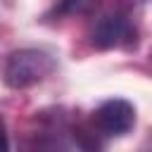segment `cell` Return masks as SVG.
Listing matches in <instances>:
<instances>
[{"label": "cell", "mask_w": 152, "mask_h": 152, "mask_svg": "<svg viewBox=\"0 0 152 152\" xmlns=\"http://www.w3.org/2000/svg\"><path fill=\"white\" fill-rule=\"evenodd\" d=\"M97 5V0H59L50 17H76V14H88L93 7Z\"/></svg>", "instance_id": "cell-4"}, {"label": "cell", "mask_w": 152, "mask_h": 152, "mask_svg": "<svg viewBox=\"0 0 152 152\" xmlns=\"http://www.w3.org/2000/svg\"><path fill=\"white\" fill-rule=\"evenodd\" d=\"M138 40V28L133 19L126 12H107L97 17V21L90 28V43L100 50H112V48H131Z\"/></svg>", "instance_id": "cell-2"}, {"label": "cell", "mask_w": 152, "mask_h": 152, "mask_svg": "<svg viewBox=\"0 0 152 152\" xmlns=\"http://www.w3.org/2000/svg\"><path fill=\"white\" fill-rule=\"evenodd\" d=\"M135 126V107L128 100L114 97L102 102L93 112V128L102 138H119L126 135Z\"/></svg>", "instance_id": "cell-3"}, {"label": "cell", "mask_w": 152, "mask_h": 152, "mask_svg": "<svg viewBox=\"0 0 152 152\" xmlns=\"http://www.w3.org/2000/svg\"><path fill=\"white\" fill-rule=\"evenodd\" d=\"M55 71V57L45 50L38 48H21L7 55L5 69H2V81L7 88L21 90L40 83Z\"/></svg>", "instance_id": "cell-1"}]
</instances>
